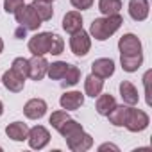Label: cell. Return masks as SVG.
<instances>
[{
  "instance_id": "cell-1",
  "label": "cell",
  "mask_w": 152,
  "mask_h": 152,
  "mask_svg": "<svg viewBox=\"0 0 152 152\" xmlns=\"http://www.w3.org/2000/svg\"><path fill=\"white\" fill-rule=\"evenodd\" d=\"M124 23V18L118 15H109V16H102V18H95L90 25V36L95 38L97 41H106L109 39Z\"/></svg>"
},
{
  "instance_id": "cell-2",
  "label": "cell",
  "mask_w": 152,
  "mask_h": 152,
  "mask_svg": "<svg viewBox=\"0 0 152 152\" xmlns=\"http://www.w3.org/2000/svg\"><path fill=\"white\" fill-rule=\"evenodd\" d=\"M148 124H150V118H148V115L143 109L129 106L127 116H125V124H124V127L127 131H131V132H141V131H145L148 127Z\"/></svg>"
},
{
  "instance_id": "cell-3",
  "label": "cell",
  "mask_w": 152,
  "mask_h": 152,
  "mask_svg": "<svg viewBox=\"0 0 152 152\" xmlns=\"http://www.w3.org/2000/svg\"><path fill=\"white\" fill-rule=\"evenodd\" d=\"M16 23L20 27H23L25 31H38L41 27V18L38 16V13L32 9V6L23 4L16 13H15Z\"/></svg>"
},
{
  "instance_id": "cell-4",
  "label": "cell",
  "mask_w": 152,
  "mask_h": 152,
  "mask_svg": "<svg viewBox=\"0 0 152 152\" xmlns=\"http://www.w3.org/2000/svg\"><path fill=\"white\" fill-rule=\"evenodd\" d=\"M70 48H72L73 56L84 57V56L90 52V48H91V36H90L84 29L73 32L72 38H70Z\"/></svg>"
},
{
  "instance_id": "cell-5",
  "label": "cell",
  "mask_w": 152,
  "mask_h": 152,
  "mask_svg": "<svg viewBox=\"0 0 152 152\" xmlns=\"http://www.w3.org/2000/svg\"><path fill=\"white\" fill-rule=\"evenodd\" d=\"M52 32H38L29 39V52L32 56H45L50 52L52 45Z\"/></svg>"
},
{
  "instance_id": "cell-6",
  "label": "cell",
  "mask_w": 152,
  "mask_h": 152,
  "mask_svg": "<svg viewBox=\"0 0 152 152\" xmlns=\"http://www.w3.org/2000/svg\"><path fill=\"white\" fill-rule=\"evenodd\" d=\"M66 147L72 150V152H86L93 147V138L83 129L79 132H75L73 136L66 138Z\"/></svg>"
},
{
  "instance_id": "cell-7",
  "label": "cell",
  "mask_w": 152,
  "mask_h": 152,
  "mask_svg": "<svg viewBox=\"0 0 152 152\" xmlns=\"http://www.w3.org/2000/svg\"><path fill=\"white\" fill-rule=\"evenodd\" d=\"M27 141H29V147L34 148V150H41L48 145L50 141V132L43 127V125H34L32 129H29V134H27Z\"/></svg>"
},
{
  "instance_id": "cell-8",
  "label": "cell",
  "mask_w": 152,
  "mask_h": 152,
  "mask_svg": "<svg viewBox=\"0 0 152 152\" xmlns=\"http://www.w3.org/2000/svg\"><path fill=\"white\" fill-rule=\"evenodd\" d=\"M47 109H48V106L43 99H31L23 106V115L29 120H39L47 115Z\"/></svg>"
},
{
  "instance_id": "cell-9",
  "label": "cell",
  "mask_w": 152,
  "mask_h": 152,
  "mask_svg": "<svg viewBox=\"0 0 152 152\" xmlns=\"http://www.w3.org/2000/svg\"><path fill=\"white\" fill-rule=\"evenodd\" d=\"M47 68H48V61L45 59V56H32L29 59V75L32 81H41L47 75Z\"/></svg>"
},
{
  "instance_id": "cell-10",
  "label": "cell",
  "mask_w": 152,
  "mask_h": 152,
  "mask_svg": "<svg viewBox=\"0 0 152 152\" xmlns=\"http://www.w3.org/2000/svg\"><path fill=\"white\" fill-rule=\"evenodd\" d=\"M91 73L100 79H109L115 73V61L109 57H100L91 63Z\"/></svg>"
},
{
  "instance_id": "cell-11",
  "label": "cell",
  "mask_w": 152,
  "mask_h": 152,
  "mask_svg": "<svg viewBox=\"0 0 152 152\" xmlns=\"http://www.w3.org/2000/svg\"><path fill=\"white\" fill-rule=\"evenodd\" d=\"M118 50H120V54H140L141 52V41L136 34L127 32L118 39Z\"/></svg>"
},
{
  "instance_id": "cell-12",
  "label": "cell",
  "mask_w": 152,
  "mask_h": 152,
  "mask_svg": "<svg viewBox=\"0 0 152 152\" xmlns=\"http://www.w3.org/2000/svg\"><path fill=\"white\" fill-rule=\"evenodd\" d=\"M84 104V95L81 91H66L59 99V106L64 111H77Z\"/></svg>"
},
{
  "instance_id": "cell-13",
  "label": "cell",
  "mask_w": 152,
  "mask_h": 152,
  "mask_svg": "<svg viewBox=\"0 0 152 152\" xmlns=\"http://www.w3.org/2000/svg\"><path fill=\"white\" fill-rule=\"evenodd\" d=\"M150 6L148 0H129V16L134 22H143L148 18Z\"/></svg>"
},
{
  "instance_id": "cell-14",
  "label": "cell",
  "mask_w": 152,
  "mask_h": 152,
  "mask_svg": "<svg viewBox=\"0 0 152 152\" xmlns=\"http://www.w3.org/2000/svg\"><path fill=\"white\" fill-rule=\"evenodd\" d=\"M0 83L6 86V90H9V91H13V93H20V91L23 90V86H25V79L20 77L18 73H15L11 68H9L7 72H4Z\"/></svg>"
},
{
  "instance_id": "cell-15",
  "label": "cell",
  "mask_w": 152,
  "mask_h": 152,
  "mask_svg": "<svg viewBox=\"0 0 152 152\" xmlns=\"http://www.w3.org/2000/svg\"><path fill=\"white\" fill-rule=\"evenodd\" d=\"M118 90H120V97H122V100H124L125 106H136L140 102L138 90H136V86L131 81H122L120 86H118Z\"/></svg>"
},
{
  "instance_id": "cell-16",
  "label": "cell",
  "mask_w": 152,
  "mask_h": 152,
  "mask_svg": "<svg viewBox=\"0 0 152 152\" xmlns=\"http://www.w3.org/2000/svg\"><path fill=\"white\" fill-rule=\"evenodd\" d=\"M120 64L127 73L138 72L140 66L143 64V54H120Z\"/></svg>"
},
{
  "instance_id": "cell-17",
  "label": "cell",
  "mask_w": 152,
  "mask_h": 152,
  "mask_svg": "<svg viewBox=\"0 0 152 152\" xmlns=\"http://www.w3.org/2000/svg\"><path fill=\"white\" fill-rule=\"evenodd\" d=\"M63 29L68 34H73L83 29V16L79 11H70L63 16Z\"/></svg>"
},
{
  "instance_id": "cell-18",
  "label": "cell",
  "mask_w": 152,
  "mask_h": 152,
  "mask_svg": "<svg viewBox=\"0 0 152 152\" xmlns=\"http://www.w3.org/2000/svg\"><path fill=\"white\" fill-rule=\"evenodd\" d=\"M102 90H104V79L97 77V75H93V73H90L84 79V93L88 97L95 99V97H99L102 93Z\"/></svg>"
},
{
  "instance_id": "cell-19",
  "label": "cell",
  "mask_w": 152,
  "mask_h": 152,
  "mask_svg": "<svg viewBox=\"0 0 152 152\" xmlns=\"http://www.w3.org/2000/svg\"><path fill=\"white\" fill-rule=\"evenodd\" d=\"M6 134L13 141H25L27 134H29V127L23 122H13V124H9L6 127Z\"/></svg>"
},
{
  "instance_id": "cell-20",
  "label": "cell",
  "mask_w": 152,
  "mask_h": 152,
  "mask_svg": "<svg viewBox=\"0 0 152 152\" xmlns=\"http://www.w3.org/2000/svg\"><path fill=\"white\" fill-rule=\"evenodd\" d=\"M32 9L38 13V16L41 18V22H48L54 16V7L52 2H47V0H32Z\"/></svg>"
},
{
  "instance_id": "cell-21",
  "label": "cell",
  "mask_w": 152,
  "mask_h": 152,
  "mask_svg": "<svg viewBox=\"0 0 152 152\" xmlns=\"http://www.w3.org/2000/svg\"><path fill=\"white\" fill-rule=\"evenodd\" d=\"M116 106V100H115V97L111 95V93H100L99 97H97V113L100 115V116H107V113L113 109Z\"/></svg>"
},
{
  "instance_id": "cell-22",
  "label": "cell",
  "mask_w": 152,
  "mask_h": 152,
  "mask_svg": "<svg viewBox=\"0 0 152 152\" xmlns=\"http://www.w3.org/2000/svg\"><path fill=\"white\" fill-rule=\"evenodd\" d=\"M127 109H129V106H115L109 113H107V118H109V122L115 125V127H124V124H125V116H127Z\"/></svg>"
},
{
  "instance_id": "cell-23",
  "label": "cell",
  "mask_w": 152,
  "mask_h": 152,
  "mask_svg": "<svg viewBox=\"0 0 152 152\" xmlns=\"http://www.w3.org/2000/svg\"><path fill=\"white\" fill-rule=\"evenodd\" d=\"M70 63L66 61H56V63H48V68H47V75L52 79V81H61L64 77V73H66V68H68Z\"/></svg>"
},
{
  "instance_id": "cell-24",
  "label": "cell",
  "mask_w": 152,
  "mask_h": 152,
  "mask_svg": "<svg viewBox=\"0 0 152 152\" xmlns=\"http://www.w3.org/2000/svg\"><path fill=\"white\" fill-rule=\"evenodd\" d=\"M79 81H81V70L75 66V64H68L64 77L61 79V84H63L64 88H68V86H75Z\"/></svg>"
},
{
  "instance_id": "cell-25",
  "label": "cell",
  "mask_w": 152,
  "mask_h": 152,
  "mask_svg": "<svg viewBox=\"0 0 152 152\" xmlns=\"http://www.w3.org/2000/svg\"><path fill=\"white\" fill-rule=\"evenodd\" d=\"M122 9V0H99V11L104 16L118 15Z\"/></svg>"
},
{
  "instance_id": "cell-26",
  "label": "cell",
  "mask_w": 152,
  "mask_h": 152,
  "mask_svg": "<svg viewBox=\"0 0 152 152\" xmlns=\"http://www.w3.org/2000/svg\"><path fill=\"white\" fill-rule=\"evenodd\" d=\"M83 129H84V127H83V125H81L77 120H73V118H68V120H66V122L61 125V129H59L57 132H59V134H61V136L66 140V138L73 136L75 132H79V131H83Z\"/></svg>"
},
{
  "instance_id": "cell-27",
  "label": "cell",
  "mask_w": 152,
  "mask_h": 152,
  "mask_svg": "<svg viewBox=\"0 0 152 152\" xmlns=\"http://www.w3.org/2000/svg\"><path fill=\"white\" fill-rule=\"evenodd\" d=\"M70 118V115H68V111H64V109H57V111H54L52 115H50V118H48V124L56 129V131H59L61 129V125L66 122Z\"/></svg>"
},
{
  "instance_id": "cell-28",
  "label": "cell",
  "mask_w": 152,
  "mask_h": 152,
  "mask_svg": "<svg viewBox=\"0 0 152 152\" xmlns=\"http://www.w3.org/2000/svg\"><path fill=\"white\" fill-rule=\"evenodd\" d=\"M11 70H13L15 73H18L20 77L27 79V75H29V59H25V57H16V59L13 61V64H11Z\"/></svg>"
},
{
  "instance_id": "cell-29",
  "label": "cell",
  "mask_w": 152,
  "mask_h": 152,
  "mask_svg": "<svg viewBox=\"0 0 152 152\" xmlns=\"http://www.w3.org/2000/svg\"><path fill=\"white\" fill-rule=\"evenodd\" d=\"M63 48H64V41H63V38H61L59 34H54V36H52V45H50V52H48V54H52V56H59V54L63 52Z\"/></svg>"
},
{
  "instance_id": "cell-30",
  "label": "cell",
  "mask_w": 152,
  "mask_h": 152,
  "mask_svg": "<svg viewBox=\"0 0 152 152\" xmlns=\"http://www.w3.org/2000/svg\"><path fill=\"white\" fill-rule=\"evenodd\" d=\"M23 4H25V0H4V9L7 15H15Z\"/></svg>"
},
{
  "instance_id": "cell-31",
  "label": "cell",
  "mask_w": 152,
  "mask_h": 152,
  "mask_svg": "<svg viewBox=\"0 0 152 152\" xmlns=\"http://www.w3.org/2000/svg\"><path fill=\"white\" fill-rule=\"evenodd\" d=\"M70 4H72L75 9L84 11V9H90V7L93 6V0H70Z\"/></svg>"
},
{
  "instance_id": "cell-32",
  "label": "cell",
  "mask_w": 152,
  "mask_h": 152,
  "mask_svg": "<svg viewBox=\"0 0 152 152\" xmlns=\"http://www.w3.org/2000/svg\"><path fill=\"white\" fill-rule=\"evenodd\" d=\"M99 150H100V152H104V150H115V152H118L120 148H118L116 145H113V143H102V145L99 147Z\"/></svg>"
},
{
  "instance_id": "cell-33",
  "label": "cell",
  "mask_w": 152,
  "mask_h": 152,
  "mask_svg": "<svg viewBox=\"0 0 152 152\" xmlns=\"http://www.w3.org/2000/svg\"><path fill=\"white\" fill-rule=\"evenodd\" d=\"M16 36H18V38H25V29H23V27H20V29L16 31Z\"/></svg>"
},
{
  "instance_id": "cell-34",
  "label": "cell",
  "mask_w": 152,
  "mask_h": 152,
  "mask_svg": "<svg viewBox=\"0 0 152 152\" xmlns=\"http://www.w3.org/2000/svg\"><path fill=\"white\" fill-rule=\"evenodd\" d=\"M2 52H4V39L0 38V54H2Z\"/></svg>"
},
{
  "instance_id": "cell-35",
  "label": "cell",
  "mask_w": 152,
  "mask_h": 152,
  "mask_svg": "<svg viewBox=\"0 0 152 152\" xmlns=\"http://www.w3.org/2000/svg\"><path fill=\"white\" fill-rule=\"evenodd\" d=\"M4 115V104H2V100H0V116Z\"/></svg>"
},
{
  "instance_id": "cell-36",
  "label": "cell",
  "mask_w": 152,
  "mask_h": 152,
  "mask_svg": "<svg viewBox=\"0 0 152 152\" xmlns=\"http://www.w3.org/2000/svg\"><path fill=\"white\" fill-rule=\"evenodd\" d=\"M47 2H54V0H47Z\"/></svg>"
},
{
  "instance_id": "cell-37",
  "label": "cell",
  "mask_w": 152,
  "mask_h": 152,
  "mask_svg": "<svg viewBox=\"0 0 152 152\" xmlns=\"http://www.w3.org/2000/svg\"><path fill=\"white\" fill-rule=\"evenodd\" d=\"M0 150H2V147H0Z\"/></svg>"
}]
</instances>
